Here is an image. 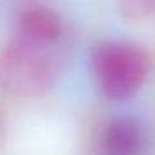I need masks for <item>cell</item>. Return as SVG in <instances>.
Masks as SVG:
<instances>
[{
    "mask_svg": "<svg viewBox=\"0 0 155 155\" xmlns=\"http://www.w3.org/2000/svg\"><path fill=\"white\" fill-rule=\"evenodd\" d=\"M90 68L97 88L108 100H127L145 85L152 62L138 44L107 40L92 50Z\"/></svg>",
    "mask_w": 155,
    "mask_h": 155,
    "instance_id": "cell-2",
    "label": "cell"
},
{
    "mask_svg": "<svg viewBox=\"0 0 155 155\" xmlns=\"http://www.w3.org/2000/svg\"><path fill=\"white\" fill-rule=\"evenodd\" d=\"M15 30L44 40H67V28L62 18L44 5L22 8L15 22Z\"/></svg>",
    "mask_w": 155,
    "mask_h": 155,
    "instance_id": "cell-4",
    "label": "cell"
},
{
    "mask_svg": "<svg viewBox=\"0 0 155 155\" xmlns=\"http://www.w3.org/2000/svg\"><path fill=\"white\" fill-rule=\"evenodd\" d=\"M117 5L128 20L143 22L155 17V0H117Z\"/></svg>",
    "mask_w": 155,
    "mask_h": 155,
    "instance_id": "cell-5",
    "label": "cell"
},
{
    "mask_svg": "<svg viewBox=\"0 0 155 155\" xmlns=\"http://www.w3.org/2000/svg\"><path fill=\"white\" fill-rule=\"evenodd\" d=\"M67 60V40H44L14 30L0 47V94L35 98L55 87Z\"/></svg>",
    "mask_w": 155,
    "mask_h": 155,
    "instance_id": "cell-1",
    "label": "cell"
},
{
    "mask_svg": "<svg viewBox=\"0 0 155 155\" xmlns=\"http://www.w3.org/2000/svg\"><path fill=\"white\" fill-rule=\"evenodd\" d=\"M150 143L148 128L140 118L120 117L110 120L104 132V147L114 155L143 153Z\"/></svg>",
    "mask_w": 155,
    "mask_h": 155,
    "instance_id": "cell-3",
    "label": "cell"
}]
</instances>
